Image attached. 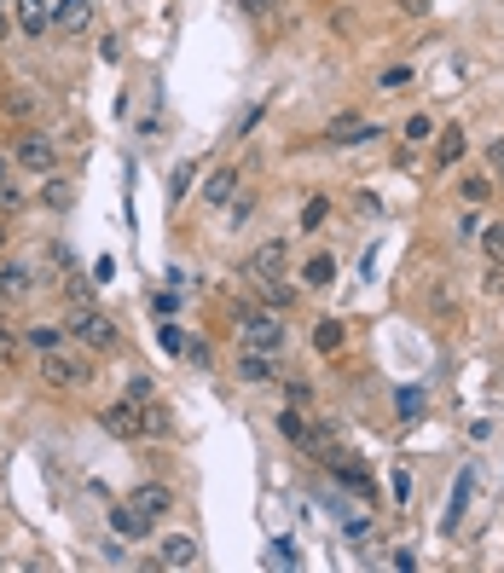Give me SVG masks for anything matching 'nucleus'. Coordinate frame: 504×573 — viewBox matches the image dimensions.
I'll list each match as a JSON object with an SVG mask.
<instances>
[{"label":"nucleus","instance_id":"14","mask_svg":"<svg viewBox=\"0 0 504 573\" xmlns=\"http://www.w3.org/2000/svg\"><path fill=\"white\" fill-rule=\"evenodd\" d=\"M110 528H116L122 538H146V533H151V521H146V516H134V504H110Z\"/></svg>","mask_w":504,"mask_h":573},{"label":"nucleus","instance_id":"18","mask_svg":"<svg viewBox=\"0 0 504 573\" xmlns=\"http://www.w3.org/2000/svg\"><path fill=\"white\" fill-rule=\"evenodd\" d=\"M87 12H93V0H65V6L53 12V24H58V29H82Z\"/></svg>","mask_w":504,"mask_h":573},{"label":"nucleus","instance_id":"33","mask_svg":"<svg viewBox=\"0 0 504 573\" xmlns=\"http://www.w3.org/2000/svg\"><path fill=\"white\" fill-rule=\"evenodd\" d=\"M180 347H186V337H180L175 325H163V354H180Z\"/></svg>","mask_w":504,"mask_h":573},{"label":"nucleus","instance_id":"16","mask_svg":"<svg viewBox=\"0 0 504 573\" xmlns=\"http://www.w3.org/2000/svg\"><path fill=\"white\" fill-rule=\"evenodd\" d=\"M18 18H24V35H41L46 18H53V0H18Z\"/></svg>","mask_w":504,"mask_h":573},{"label":"nucleus","instance_id":"30","mask_svg":"<svg viewBox=\"0 0 504 573\" xmlns=\"http://www.w3.org/2000/svg\"><path fill=\"white\" fill-rule=\"evenodd\" d=\"M192 180H197V163H180V168H175V197H186Z\"/></svg>","mask_w":504,"mask_h":573},{"label":"nucleus","instance_id":"25","mask_svg":"<svg viewBox=\"0 0 504 573\" xmlns=\"http://www.w3.org/2000/svg\"><path fill=\"white\" fill-rule=\"evenodd\" d=\"M459 191H464V203H487L493 180H481V174H464V180H459Z\"/></svg>","mask_w":504,"mask_h":573},{"label":"nucleus","instance_id":"6","mask_svg":"<svg viewBox=\"0 0 504 573\" xmlns=\"http://www.w3.org/2000/svg\"><path fill=\"white\" fill-rule=\"evenodd\" d=\"M325 139H330V146H366V139H377V122L354 116V110H342V116L325 122Z\"/></svg>","mask_w":504,"mask_h":573},{"label":"nucleus","instance_id":"32","mask_svg":"<svg viewBox=\"0 0 504 573\" xmlns=\"http://www.w3.org/2000/svg\"><path fill=\"white\" fill-rule=\"evenodd\" d=\"M128 400H134V406H151V382H146V377L128 382Z\"/></svg>","mask_w":504,"mask_h":573},{"label":"nucleus","instance_id":"20","mask_svg":"<svg viewBox=\"0 0 504 573\" xmlns=\"http://www.w3.org/2000/svg\"><path fill=\"white\" fill-rule=\"evenodd\" d=\"M313 347H319V354H337V347H342V325H337V318H319V325H313Z\"/></svg>","mask_w":504,"mask_h":573},{"label":"nucleus","instance_id":"36","mask_svg":"<svg viewBox=\"0 0 504 573\" xmlns=\"http://www.w3.org/2000/svg\"><path fill=\"white\" fill-rule=\"evenodd\" d=\"M499 180H504V163H499Z\"/></svg>","mask_w":504,"mask_h":573},{"label":"nucleus","instance_id":"21","mask_svg":"<svg viewBox=\"0 0 504 573\" xmlns=\"http://www.w3.org/2000/svg\"><path fill=\"white\" fill-rule=\"evenodd\" d=\"M278 428H285L290 440H302V446H319V440H325V435H313V428L296 417V411H278Z\"/></svg>","mask_w":504,"mask_h":573},{"label":"nucleus","instance_id":"3","mask_svg":"<svg viewBox=\"0 0 504 573\" xmlns=\"http://www.w3.org/2000/svg\"><path fill=\"white\" fill-rule=\"evenodd\" d=\"M99 423L110 428L116 440H139V435H151V411H139L134 400H116V406H105L99 411Z\"/></svg>","mask_w":504,"mask_h":573},{"label":"nucleus","instance_id":"31","mask_svg":"<svg viewBox=\"0 0 504 573\" xmlns=\"http://www.w3.org/2000/svg\"><path fill=\"white\" fill-rule=\"evenodd\" d=\"M267 568H296V545H273V556H267Z\"/></svg>","mask_w":504,"mask_h":573},{"label":"nucleus","instance_id":"5","mask_svg":"<svg viewBox=\"0 0 504 573\" xmlns=\"http://www.w3.org/2000/svg\"><path fill=\"white\" fill-rule=\"evenodd\" d=\"M244 273L256 278V284H285V273H290V255H285V244H261V249L244 261Z\"/></svg>","mask_w":504,"mask_h":573},{"label":"nucleus","instance_id":"8","mask_svg":"<svg viewBox=\"0 0 504 573\" xmlns=\"http://www.w3.org/2000/svg\"><path fill=\"white\" fill-rule=\"evenodd\" d=\"M18 163L29 168V174H53L58 168V146L46 134H24L18 139Z\"/></svg>","mask_w":504,"mask_h":573},{"label":"nucleus","instance_id":"24","mask_svg":"<svg viewBox=\"0 0 504 573\" xmlns=\"http://www.w3.org/2000/svg\"><path fill=\"white\" fill-rule=\"evenodd\" d=\"M58 342H65V330H58V325H35V330H29V347H35V354H53Z\"/></svg>","mask_w":504,"mask_h":573},{"label":"nucleus","instance_id":"27","mask_svg":"<svg viewBox=\"0 0 504 573\" xmlns=\"http://www.w3.org/2000/svg\"><path fill=\"white\" fill-rule=\"evenodd\" d=\"M400 134L412 139V146H423V139L435 134V122H429V116H423V110H418V116H406V127H400Z\"/></svg>","mask_w":504,"mask_h":573},{"label":"nucleus","instance_id":"35","mask_svg":"<svg viewBox=\"0 0 504 573\" xmlns=\"http://www.w3.org/2000/svg\"><path fill=\"white\" fill-rule=\"evenodd\" d=\"M0 41H6V12H0Z\"/></svg>","mask_w":504,"mask_h":573},{"label":"nucleus","instance_id":"11","mask_svg":"<svg viewBox=\"0 0 504 573\" xmlns=\"http://www.w3.org/2000/svg\"><path fill=\"white\" fill-rule=\"evenodd\" d=\"M302 284L307 290H330V284H337V255H307V266H302Z\"/></svg>","mask_w":504,"mask_h":573},{"label":"nucleus","instance_id":"22","mask_svg":"<svg viewBox=\"0 0 504 573\" xmlns=\"http://www.w3.org/2000/svg\"><path fill=\"white\" fill-rule=\"evenodd\" d=\"M325 220H330V203H325V197H307V203H302V232H319Z\"/></svg>","mask_w":504,"mask_h":573},{"label":"nucleus","instance_id":"13","mask_svg":"<svg viewBox=\"0 0 504 573\" xmlns=\"http://www.w3.org/2000/svg\"><path fill=\"white\" fill-rule=\"evenodd\" d=\"M464 151H469L464 127H440V139H435V163H440V168H452V163H459Z\"/></svg>","mask_w":504,"mask_h":573},{"label":"nucleus","instance_id":"12","mask_svg":"<svg viewBox=\"0 0 504 573\" xmlns=\"http://www.w3.org/2000/svg\"><path fill=\"white\" fill-rule=\"evenodd\" d=\"M29 290H35V273H29V266H18V261L0 266V296H6V301H24Z\"/></svg>","mask_w":504,"mask_h":573},{"label":"nucleus","instance_id":"26","mask_svg":"<svg viewBox=\"0 0 504 573\" xmlns=\"http://www.w3.org/2000/svg\"><path fill=\"white\" fill-rule=\"evenodd\" d=\"M383 93H400V87H412V64H395V70H383V82H377Z\"/></svg>","mask_w":504,"mask_h":573},{"label":"nucleus","instance_id":"37","mask_svg":"<svg viewBox=\"0 0 504 573\" xmlns=\"http://www.w3.org/2000/svg\"><path fill=\"white\" fill-rule=\"evenodd\" d=\"M0 6H6V0H0Z\"/></svg>","mask_w":504,"mask_h":573},{"label":"nucleus","instance_id":"34","mask_svg":"<svg viewBox=\"0 0 504 573\" xmlns=\"http://www.w3.org/2000/svg\"><path fill=\"white\" fill-rule=\"evenodd\" d=\"M459 237H464V244H469V237H481V215H464L459 220Z\"/></svg>","mask_w":504,"mask_h":573},{"label":"nucleus","instance_id":"1","mask_svg":"<svg viewBox=\"0 0 504 573\" xmlns=\"http://www.w3.org/2000/svg\"><path fill=\"white\" fill-rule=\"evenodd\" d=\"M238 337H244V347L278 354V347H285V318H278V307H244L238 313Z\"/></svg>","mask_w":504,"mask_h":573},{"label":"nucleus","instance_id":"7","mask_svg":"<svg viewBox=\"0 0 504 573\" xmlns=\"http://www.w3.org/2000/svg\"><path fill=\"white\" fill-rule=\"evenodd\" d=\"M128 504H134V516H146L151 528H156V521L175 509V492H168L163 481H146V487H134V498H128Z\"/></svg>","mask_w":504,"mask_h":573},{"label":"nucleus","instance_id":"29","mask_svg":"<svg viewBox=\"0 0 504 573\" xmlns=\"http://www.w3.org/2000/svg\"><path fill=\"white\" fill-rule=\"evenodd\" d=\"M18 209H24V191L12 180H0V215H18Z\"/></svg>","mask_w":504,"mask_h":573},{"label":"nucleus","instance_id":"15","mask_svg":"<svg viewBox=\"0 0 504 573\" xmlns=\"http://www.w3.org/2000/svg\"><path fill=\"white\" fill-rule=\"evenodd\" d=\"M238 377H244V382H267V377H273V354L244 347V354H238Z\"/></svg>","mask_w":504,"mask_h":573},{"label":"nucleus","instance_id":"2","mask_svg":"<svg viewBox=\"0 0 504 573\" xmlns=\"http://www.w3.org/2000/svg\"><path fill=\"white\" fill-rule=\"evenodd\" d=\"M65 330L76 342H87V347H110V342H116V325H110L99 307H87V301H76V307L65 313Z\"/></svg>","mask_w":504,"mask_h":573},{"label":"nucleus","instance_id":"23","mask_svg":"<svg viewBox=\"0 0 504 573\" xmlns=\"http://www.w3.org/2000/svg\"><path fill=\"white\" fill-rule=\"evenodd\" d=\"M481 249H487V261H493V266H504V226H487V220H481Z\"/></svg>","mask_w":504,"mask_h":573},{"label":"nucleus","instance_id":"28","mask_svg":"<svg viewBox=\"0 0 504 573\" xmlns=\"http://www.w3.org/2000/svg\"><path fill=\"white\" fill-rule=\"evenodd\" d=\"M180 359H192V365H197V371H203V365H209V342H203V337H186V347H180Z\"/></svg>","mask_w":504,"mask_h":573},{"label":"nucleus","instance_id":"9","mask_svg":"<svg viewBox=\"0 0 504 573\" xmlns=\"http://www.w3.org/2000/svg\"><path fill=\"white\" fill-rule=\"evenodd\" d=\"M156 568H197V538H192V533L163 538V550H156Z\"/></svg>","mask_w":504,"mask_h":573},{"label":"nucleus","instance_id":"17","mask_svg":"<svg viewBox=\"0 0 504 573\" xmlns=\"http://www.w3.org/2000/svg\"><path fill=\"white\" fill-rule=\"evenodd\" d=\"M423 411H429V400H423V388H412V382H406V388L395 394V417H406V423H412V417H423Z\"/></svg>","mask_w":504,"mask_h":573},{"label":"nucleus","instance_id":"19","mask_svg":"<svg viewBox=\"0 0 504 573\" xmlns=\"http://www.w3.org/2000/svg\"><path fill=\"white\" fill-rule=\"evenodd\" d=\"M0 110H6V116H29V110H35V93H29V87H6V93H0Z\"/></svg>","mask_w":504,"mask_h":573},{"label":"nucleus","instance_id":"4","mask_svg":"<svg viewBox=\"0 0 504 573\" xmlns=\"http://www.w3.org/2000/svg\"><path fill=\"white\" fill-rule=\"evenodd\" d=\"M87 377L93 371L76 354H58V347H53V354H41V382H46V388H82Z\"/></svg>","mask_w":504,"mask_h":573},{"label":"nucleus","instance_id":"10","mask_svg":"<svg viewBox=\"0 0 504 573\" xmlns=\"http://www.w3.org/2000/svg\"><path fill=\"white\" fill-rule=\"evenodd\" d=\"M238 180H244V174L238 168H215L209 174V186H203V203H209V209H227V203H232V191H238Z\"/></svg>","mask_w":504,"mask_h":573}]
</instances>
